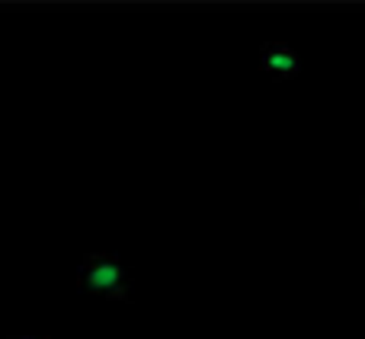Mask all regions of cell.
<instances>
[{
    "label": "cell",
    "mask_w": 365,
    "mask_h": 339,
    "mask_svg": "<svg viewBox=\"0 0 365 339\" xmlns=\"http://www.w3.org/2000/svg\"><path fill=\"white\" fill-rule=\"evenodd\" d=\"M259 71H266V74L276 77V80H289V77H298L302 58L285 42H266L263 48H259Z\"/></svg>",
    "instance_id": "7a4b0ae2"
},
{
    "label": "cell",
    "mask_w": 365,
    "mask_h": 339,
    "mask_svg": "<svg viewBox=\"0 0 365 339\" xmlns=\"http://www.w3.org/2000/svg\"><path fill=\"white\" fill-rule=\"evenodd\" d=\"M77 285L87 295L113 298V301H132L128 298V269L113 253H87L77 269Z\"/></svg>",
    "instance_id": "6da1fadb"
},
{
    "label": "cell",
    "mask_w": 365,
    "mask_h": 339,
    "mask_svg": "<svg viewBox=\"0 0 365 339\" xmlns=\"http://www.w3.org/2000/svg\"><path fill=\"white\" fill-rule=\"evenodd\" d=\"M10 339H32V336H10Z\"/></svg>",
    "instance_id": "3957f363"
}]
</instances>
